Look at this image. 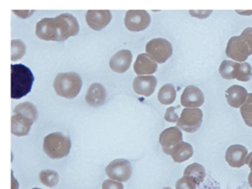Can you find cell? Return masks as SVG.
Returning <instances> with one entry per match:
<instances>
[{"instance_id": "obj_1", "label": "cell", "mask_w": 252, "mask_h": 189, "mask_svg": "<svg viewBox=\"0 0 252 189\" xmlns=\"http://www.w3.org/2000/svg\"><path fill=\"white\" fill-rule=\"evenodd\" d=\"M34 77L30 68L23 64L11 66V96L12 99H21L31 92Z\"/></svg>"}, {"instance_id": "obj_2", "label": "cell", "mask_w": 252, "mask_h": 189, "mask_svg": "<svg viewBox=\"0 0 252 189\" xmlns=\"http://www.w3.org/2000/svg\"><path fill=\"white\" fill-rule=\"evenodd\" d=\"M226 54L229 58L238 62H245L252 55V27L246 28L240 36L230 38L226 48Z\"/></svg>"}, {"instance_id": "obj_3", "label": "cell", "mask_w": 252, "mask_h": 189, "mask_svg": "<svg viewBox=\"0 0 252 189\" xmlns=\"http://www.w3.org/2000/svg\"><path fill=\"white\" fill-rule=\"evenodd\" d=\"M81 86L82 80L76 73L59 74L53 83L58 95L66 99L75 98L80 93Z\"/></svg>"}, {"instance_id": "obj_4", "label": "cell", "mask_w": 252, "mask_h": 189, "mask_svg": "<svg viewBox=\"0 0 252 189\" xmlns=\"http://www.w3.org/2000/svg\"><path fill=\"white\" fill-rule=\"evenodd\" d=\"M44 152L52 159H61L68 156L71 149V140L62 133L47 135L43 144Z\"/></svg>"}, {"instance_id": "obj_5", "label": "cell", "mask_w": 252, "mask_h": 189, "mask_svg": "<svg viewBox=\"0 0 252 189\" xmlns=\"http://www.w3.org/2000/svg\"><path fill=\"white\" fill-rule=\"evenodd\" d=\"M146 51L153 61L157 63H164L172 56L173 48L167 40L158 38L149 41L146 46Z\"/></svg>"}, {"instance_id": "obj_6", "label": "cell", "mask_w": 252, "mask_h": 189, "mask_svg": "<svg viewBox=\"0 0 252 189\" xmlns=\"http://www.w3.org/2000/svg\"><path fill=\"white\" fill-rule=\"evenodd\" d=\"M203 113L199 108H184L177 123V127L187 133L197 131L202 123Z\"/></svg>"}, {"instance_id": "obj_7", "label": "cell", "mask_w": 252, "mask_h": 189, "mask_svg": "<svg viewBox=\"0 0 252 189\" xmlns=\"http://www.w3.org/2000/svg\"><path fill=\"white\" fill-rule=\"evenodd\" d=\"M60 33V42L67 40L69 37L76 36L80 31V26L76 17L69 13H63L55 17Z\"/></svg>"}, {"instance_id": "obj_8", "label": "cell", "mask_w": 252, "mask_h": 189, "mask_svg": "<svg viewBox=\"0 0 252 189\" xmlns=\"http://www.w3.org/2000/svg\"><path fill=\"white\" fill-rule=\"evenodd\" d=\"M106 174L112 180L124 183L130 178L132 174V167L126 159H116L107 166Z\"/></svg>"}, {"instance_id": "obj_9", "label": "cell", "mask_w": 252, "mask_h": 189, "mask_svg": "<svg viewBox=\"0 0 252 189\" xmlns=\"http://www.w3.org/2000/svg\"><path fill=\"white\" fill-rule=\"evenodd\" d=\"M150 15L148 11L143 10H130L126 11L125 26L129 31H143L150 25Z\"/></svg>"}, {"instance_id": "obj_10", "label": "cell", "mask_w": 252, "mask_h": 189, "mask_svg": "<svg viewBox=\"0 0 252 189\" xmlns=\"http://www.w3.org/2000/svg\"><path fill=\"white\" fill-rule=\"evenodd\" d=\"M36 36L43 41L60 42V36L55 18H44L37 23Z\"/></svg>"}, {"instance_id": "obj_11", "label": "cell", "mask_w": 252, "mask_h": 189, "mask_svg": "<svg viewBox=\"0 0 252 189\" xmlns=\"http://www.w3.org/2000/svg\"><path fill=\"white\" fill-rule=\"evenodd\" d=\"M160 146L166 155H171L173 149L183 142V134L178 127H169L162 131L160 135Z\"/></svg>"}, {"instance_id": "obj_12", "label": "cell", "mask_w": 252, "mask_h": 189, "mask_svg": "<svg viewBox=\"0 0 252 189\" xmlns=\"http://www.w3.org/2000/svg\"><path fill=\"white\" fill-rule=\"evenodd\" d=\"M85 19L89 27L98 31L110 24L112 20V13L108 10H92L87 11Z\"/></svg>"}, {"instance_id": "obj_13", "label": "cell", "mask_w": 252, "mask_h": 189, "mask_svg": "<svg viewBox=\"0 0 252 189\" xmlns=\"http://www.w3.org/2000/svg\"><path fill=\"white\" fill-rule=\"evenodd\" d=\"M204 100L203 92L195 86L187 87L181 96V104L186 108H197L204 104Z\"/></svg>"}, {"instance_id": "obj_14", "label": "cell", "mask_w": 252, "mask_h": 189, "mask_svg": "<svg viewBox=\"0 0 252 189\" xmlns=\"http://www.w3.org/2000/svg\"><path fill=\"white\" fill-rule=\"evenodd\" d=\"M248 149L243 145H232L226 152V161L230 167H241L245 165Z\"/></svg>"}, {"instance_id": "obj_15", "label": "cell", "mask_w": 252, "mask_h": 189, "mask_svg": "<svg viewBox=\"0 0 252 189\" xmlns=\"http://www.w3.org/2000/svg\"><path fill=\"white\" fill-rule=\"evenodd\" d=\"M132 61V54L129 50H120L118 51L110 60V67L111 69L117 73L123 74L126 72Z\"/></svg>"}, {"instance_id": "obj_16", "label": "cell", "mask_w": 252, "mask_h": 189, "mask_svg": "<svg viewBox=\"0 0 252 189\" xmlns=\"http://www.w3.org/2000/svg\"><path fill=\"white\" fill-rule=\"evenodd\" d=\"M157 86V79L153 76H141L137 77L133 81L134 91L142 96H150Z\"/></svg>"}, {"instance_id": "obj_17", "label": "cell", "mask_w": 252, "mask_h": 189, "mask_svg": "<svg viewBox=\"0 0 252 189\" xmlns=\"http://www.w3.org/2000/svg\"><path fill=\"white\" fill-rule=\"evenodd\" d=\"M107 98L106 89L103 86L99 83H94L87 90L85 95V100L87 104L92 107H100L102 106Z\"/></svg>"}, {"instance_id": "obj_18", "label": "cell", "mask_w": 252, "mask_h": 189, "mask_svg": "<svg viewBox=\"0 0 252 189\" xmlns=\"http://www.w3.org/2000/svg\"><path fill=\"white\" fill-rule=\"evenodd\" d=\"M249 93L247 89L238 85H233L229 87V89L226 91V98L228 101L230 107L238 108H241L248 99Z\"/></svg>"}, {"instance_id": "obj_19", "label": "cell", "mask_w": 252, "mask_h": 189, "mask_svg": "<svg viewBox=\"0 0 252 189\" xmlns=\"http://www.w3.org/2000/svg\"><path fill=\"white\" fill-rule=\"evenodd\" d=\"M157 63L153 61L148 54L138 55L133 65V70L139 77L144 75H152L157 71Z\"/></svg>"}, {"instance_id": "obj_20", "label": "cell", "mask_w": 252, "mask_h": 189, "mask_svg": "<svg viewBox=\"0 0 252 189\" xmlns=\"http://www.w3.org/2000/svg\"><path fill=\"white\" fill-rule=\"evenodd\" d=\"M33 122L24 116L12 114V133L16 136H25L30 133Z\"/></svg>"}, {"instance_id": "obj_21", "label": "cell", "mask_w": 252, "mask_h": 189, "mask_svg": "<svg viewBox=\"0 0 252 189\" xmlns=\"http://www.w3.org/2000/svg\"><path fill=\"white\" fill-rule=\"evenodd\" d=\"M194 154V150L192 145L186 142H182L179 145H177L174 149H173L172 153H171V157H172L174 162L176 163H182L188 159H190Z\"/></svg>"}, {"instance_id": "obj_22", "label": "cell", "mask_w": 252, "mask_h": 189, "mask_svg": "<svg viewBox=\"0 0 252 189\" xmlns=\"http://www.w3.org/2000/svg\"><path fill=\"white\" fill-rule=\"evenodd\" d=\"M184 176L192 179L193 181H195L196 185H199L206 177V171L202 165L194 163L184 169Z\"/></svg>"}, {"instance_id": "obj_23", "label": "cell", "mask_w": 252, "mask_h": 189, "mask_svg": "<svg viewBox=\"0 0 252 189\" xmlns=\"http://www.w3.org/2000/svg\"><path fill=\"white\" fill-rule=\"evenodd\" d=\"M12 114H18L24 116L30 120H32L33 123L37 120L38 118V111L34 105L31 102H24L19 104L18 106L15 107V108L13 109Z\"/></svg>"}, {"instance_id": "obj_24", "label": "cell", "mask_w": 252, "mask_h": 189, "mask_svg": "<svg viewBox=\"0 0 252 189\" xmlns=\"http://www.w3.org/2000/svg\"><path fill=\"white\" fill-rule=\"evenodd\" d=\"M177 92L172 84H166L162 86L158 93V100L162 105H170L176 100Z\"/></svg>"}, {"instance_id": "obj_25", "label": "cell", "mask_w": 252, "mask_h": 189, "mask_svg": "<svg viewBox=\"0 0 252 189\" xmlns=\"http://www.w3.org/2000/svg\"><path fill=\"white\" fill-rule=\"evenodd\" d=\"M238 63L231 60H224L219 67V73L221 77L225 79H234L236 78Z\"/></svg>"}, {"instance_id": "obj_26", "label": "cell", "mask_w": 252, "mask_h": 189, "mask_svg": "<svg viewBox=\"0 0 252 189\" xmlns=\"http://www.w3.org/2000/svg\"><path fill=\"white\" fill-rule=\"evenodd\" d=\"M39 179L44 186L48 188H53L56 187L59 183V174L56 171L51 169L43 170L39 174Z\"/></svg>"}, {"instance_id": "obj_27", "label": "cell", "mask_w": 252, "mask_h": 189, "mask_svg": "<svg viewBox=\"0 0 252 189\" xmlns=\"http://www.w3.org/2000/svg\"><path fill=\"white\" fill-rule=\"evenodd\" d=\"M240 112L245 123L252 127V93L249 94L246 103L241 107Z\"/></svg>"}, {"instance_id": "obj_28", "label": "cell", "mask_w": 252, "mask_h": 189, "mask_svg": "<svg viewBox=\"0 0 252 189\" xmlns=\"http://www.w3.org/2000/svg\"><path fill=\"white\" fill-rule=\"evenodd\" d=\"M252 78V66L248 62L238 63L236 71V79L241 82L250 81Z\"/></svg>"}, {"instance_id": "obj_29", "label": "cell", "mask_w": 252, "mask_h": 189, "mask_svg": "<svg viewBox=\"0 0 252 189\" xmlns=\"http://www.w3.org/2000/svg\"><path fill=\"white\" fill-rule=\"evenodd\" d=\"M26 54V45L20 40L12 41V61H16Z\"/></svg>"}, {"instance_id": "obj_30", "label": "cell", "mask_w": 252, "mask_h": 189, "mask_svg": "<svg viewBox=\"0 0 252 189\" xmlns=\"http://www.w3.org/2000/svg\"><path fill=\"white\" fill-rule=\"evenodd\" d=\"M196 184L195 181L189 177L184 176L183 178L180 179L176 184V189H195Z\"/></svg>"}, {"instance_id": "obj_31", "label": "cell", "mask_w": 252, "mask_h": 189, "mask_svg": "<svg viewBox=\"0 0 252 189\" xmlns=\"http://www.w3.org/2000/svg\"><path fill=\"white\" fill-rule=\"evenodd\" d=\"M164 119L168 123H176V122L178 123L180 117L176 112V108H174V107L168 108L164 114Z\"/></svg>"}, {"instance_id": "obj_32", "label": "cell", "mask_w": 252, "mask_h": 189, "mask_svg": "<svg viewBox=\"0 0 252 189\" xmlns=\"http://www.w3.org/2000/svg\"><path fill=\"white\" fill-rule=\"evenodd\" d=\"M102 189H124V186L120 182L109 179L104 181Z\"/></svg>"}, {"instance_id": "obj_33", "label": "cell", "mask_w": 252, "mask_h": 189, "mask_svg": "<svg viewBox=\"0 0 252 189\" xmlns=\"http://www.w3.org/2000/svg\"><path fill=\"white\" fill-rule=\"evenodd\" d=\"M245 164H247L250 167H252V152L249 156H247V159H246Z\"/></svg>"}, {"instance_id": "obj_34", "label": "cell", "mask_w": 252, "mask_h": 189, "mask_svg": "<svg viewBox=\"0 0 252 189\" xmlns=\"http://www.w3.org/2000/svg\"><path fill=\"white\" fill-rule=\"evenodd\" d=\"M237 12L238 13H240V14H245V15H251V14H252V11H237Z\"/></svg>"}, {"instance_id": "obj_35", "label": "cell", "mask_w": 252, "mask_h": 189, "mask_svg": "<svg viewBox=\"0 0 252 189\" xmlns=\"http://www.w3.org/2000/svg\"><path fill=\"white\" fill-rule=\"evenodd\" d=\"M251 173H250V175H249V184H250V186L252 188V167H251Z\"/></svg>"}, {"instance_id": "obj_36", "label": "cell", "mask_w": 252, "mask_h": 189, "mask_svg": "<svg viewBox=\"0 0 252 189\" xmlns=\"http://www.w3.org/2000/svg\"><path fill=\"white\" fill-rule=\"evenodd\" d=\"M170 189V188H164V189Z\"/></svg>"}, {"instance_id": "obj_37", "label": "cell", "mask_w": 252, "mask_h": 189, "mask_svg": "<svg viewBox=\"0 0 252 189\" xmlns=\"http://www.w3.org/2000/svg\"><path fill=\"white\" fill-rule=\"evenodd\" d=\"M37 189V188H36V189Z\"/></svg>"}]
</instances>
